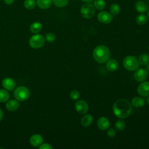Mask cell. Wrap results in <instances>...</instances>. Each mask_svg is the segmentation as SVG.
Here are the masks:
<instances>
[{
  "label": "cell",
  "instance_id": "1",
  "mask_svg": "<svg viewBox=\"0 0 149 149\" xmlns=\"http://www.w3.org/2000/svg\"><path fill=\"white\" fill-rule=\"evenodd\" d=\"M112 110L116 117L126 118L131 114L132 105L127 100L119 99L113 104Z\"/></svg>",
  "mask_w": 149,
  "mask_h": 149
},
{
  "label": "cell",
  "instance_id": "2",
  "mask_svg": "<svg viewBox=\"0 0 149 149\" xmlns=\"http://www.w3.org/2000/svg\"><path fill=\"white\" fill-rule=\"evenodd\" d=\"M111 53L108 48L104 45L97 46L93 51V57L94 60L99 63L107 62L110 58Z\"/></svg>",
  "mask_w": 149,
  "mask_h": 149
},
{
  "label": "cell",
  "instance_id": "3",
  "mask_svg": "<svg viewBox=\"0 0 149 149\" xmlns=\"http://www.w3.org/2000/svg\"><path fill=\"white\" fill-rule=\"evenodd\" d=\"M123 65L127 70L129 71H134L138 69L139 62L136 57L132 55H128L123 59Z\"/></svg>",
  "mask_w": 149,
  "mask_h": 149
},
{
  "label": "cell",
  "instance_id": "4",
  "mask_svg": "<svg viewBox=\"0 0 149 149\" xmlns=\"http://www.w3.org/2000/svg\"><path fill=\"white\" fill-rule=\"evenodd\" d=\"M13 95L17 100L23 101L29 98L30 96V91L24 86H19L15 90Z\"/></svg>",
  "mask_w": 149,
  "mask_h": 149
},
{
  "label": "cell",
  "instance_id": "5",
  "mask_svg": "<svg viewBox=\"0 0 149 149\" xmlns=\"http://www.w3.org/2000/svg\"><path fill=\"white\" fill-rule=\"evenodd\" d=\"M80 12L83 17L90 19L94 16L95 12V8L91 3H86L81 6Z\"/></svg>",
  "mask_w": 149,
  "mask_h": 149
},
{
  "label": "cell",
  "instance_id": "6",
  "mask_svg": "<svg viewBox=\"0 0 149 149\" xmlns=\"http://www.w3.org/2000/svg\"><path fill=\"white\" fill-rule=\"evenodd\" d=\"M45 42V38L41 34H35L32 36L29 40V44L33 48L38 49L43 46Z\"/></svg>",
  "mask_w": 149,
  "mask_h": 149
},
{
  "label": "cell",
  "instance_id": "7",
  "mask_svg": "<svg viewBox=\"0 0 149 149\" xmlns=\"http://www.w3.org/2000/svg\"><path fill=\"white\" fill-rule=\"evenodd\" d=\"M113 18V16L107 11H100L97 14V19L99 22L104 24L111 23Z\"/></svg>",
  "mask_w": 149,
  "mask_h": 149
},
{
  "label": "cell",
  "instance_id": "8",
  "mask_svg": "<svg viewBox=\"0 0 149 149\" xmlns=\"http://www.w3.org/2000/svg\"><path fill=\"white\" fill-rule=\"evenodd\" d=\"M74 108L76 111L80 113L84 114L86 113L89 109L88 104L84 100H79L74 104Z\"/></svg>",
  "mask_w": 149,
  "mask_h": 149
},
{
  "label": "cell",
  "instance_id": "9",
  "mask_svg": "<svg viewBox=\"0 0 149 149\" xmlns=\"http://www.w3.org/2000/svg\"><path fill=\"white\" fill-rule=\"evenodd\" d=\"M134 77L137 81H144L148 77V71L143 68L136 69L134 73Z\"/></svg>",
  "mask_w": 149,
  "mask_h": 149
},
{
  "label": "cell",
  "instance_id": "10",
  "mask_svg": "<svg viewBox=\"0 0 149 149\" xmlns=\"http://www.w3.org/2000/svg\"><path fill=\"white\" fill-rule=\"evenodd\" d=\"M137 91L138 94L141 97H147L149 95V81H142L138 86Z\"/></svg>",
  "mask_w": 149,
  "mask_h": 149
},
{
  "label": "cell",
  "instance_id": "11",
  "mask_svg": "<svg viewBox=\"0 0 149 149\" xmlns=\"http://www.w3.org/2000/svg\"><path fill=\"white\" fill-rule=\"evenodd\" d=\"M109 121L106 117H100L97 120V126L101 130H107L109 127Z\"/></svg>",
  "mask_w": 149,
  "mask_h": 149
},
{
  "label": "cell",
  "instance_id": "12",
  "mask_svg": "<svg viewBox=\"0 0 149 149\" xmlns=\"http://www.w3.org/2000/svg\"><path fill=\"white\" fill-rule=\"evenodd\" d=\"M3 87L9 91L12 90L15 87L16 83L15 81L10 77H6L3 79L2 82Z\"/></svg>",
  "mask_w": 149,
  "mask_h": 149
},
{
  "label": "cell",
  "instance_id": "13",
  "mask_svg": "<svg viewBox=\"0 0 149 149\" xmlns=\"http://www.w3.org/2000/svg\"><path fill=\"white\" fill-rule=\"evenodd\" d=\"M135 9L137 12L144 13L148 10V6L143 1H138L135 3Z\"/></svg>",
  "mask_w": 149,
  "mask_h": 149
},
{
  "label": "cell",
  "instance_id": "14",
  "mask_svg": "<svg viewBox=\"0 0 149 149\" xmlns=\"http://www.w3.org/2000/svg\"><path fill=\"white\" fill-rule=\"evenodd\" d=\"M30 144L34 147H38L42 144V137L41 135L36 134H33L30 139Z\"/></svg>",
  "mask_w": 149,
  "mask_h": 149
},
{
  "label": "cell",
  "instance_id": "15",
  "mask_svg": "<svg viewBox=\"0 0 149 149\" xmlns=\"http://www.w3.org/2000/svg\"><path fill=\"white\" fill-rule=\"evenodd\" d=\"M6 109L10 111H14L17 110L19 107V103L16 100H10L6 104Z\"/></svg>",
  "mask_w": 149,
  "mask_h": 149
},
{
  "label": "cell",
  "instance_id": "16",
  "mask_svg": "<svg viewBox=\"0 0 149 149\" xmlns=\"http://www.w3.org/2000/svg\"><path fill=\"white\" fill-rule=\"evenodd\" d=\"M118 63L115 59H109L106 63V68L107 70L110 72L116 71L118 68Z\"/></svg>",
  "mask_w": 149,
  "mask_h": 149
},
{
  "label": "cell",
  "instance_id": "17",
  "mask_svg": "<svg viewBox=\"0 0 149 149\" xmlns=\"http://www.w3.org/2000/svg\"><path fill=\"white\" fill-rule=\"evenodd\" d=\"M131 104L134 107L141 108L144 105L145 101H144V98H143L142 97H135L132 100Z\"/></svg>",
  "mask_w": 149,
  "mask_h": 149
},
{
  "label": "cell",
  "instance_id": "18",
  "mask_svg": "<svg viewBox=\"0 0 149 149\" xmlns=\"http://www.w3.org/2000/svg\"><path fill=\"white\" fill-rule=\"evenodd\" d=\"M93 118L92 115L90 114H86L84 115L81 119V125L83 127L89 126L93 122Z\"/></svg>",
  "mask_w": 149,
  "mask_h": 149
},
{
  "label": "cell",
  "instance_id": "19",
  "mask_svg": "<svg viewBox=\"0 0 149 149\" xmlns=\"http://www.w3.org/2000/svg\"><path fill=\"white\" fill-rule=\"evenodd\" d=\"M52 0H36L37 6L42 9H48L52 3Z\"/></svg>",
  "mask_w": 149,
  "mask_h": 149
},
{
  "label": "cell",
  "instance_id": "20",
  "mask_svg": "<svg viewBox=\"0 0 149 149\" xmlns=\"http://www.w3.org/2000/svg\"><path fill=\"white\" fill-rule=\"evenodd\" d=\"M42 25L40 22H33L30 27V30L31 33H38L40 32L42 30Z\"/></svg>",
  "mask_w": 149,
  "mask_h": 149
},
{
  "label": "cell",
  "instance_id": "21",
  "mask_svg": "<svg viewBox=\"0 0 149 149\" xmlns=\"http://www.w3.org/2000/svg\"><path fill=\"white\" fill-rule=\"evenodd\" d=\"M93 5L98 10H102L105 8L106 3L104 0H94Z\"/></svg>",
  "mask_w": 149,
  "mask_h": 149
},
{
  "label": "cell",
  "instance_id": "22",
  "mask_svg": "<svg viewBox=\"0 0 149 149\" xmlns=\"http://www.w3.org/2000/svg\"><path fill=\"white\" fill-rule=\"evenodd\" d=\"M109 12L113 16L118 15L120 12V6L118 4L113 3L109 7Z\"/></svg>",
  "mask_w": 149,
  "mask_h": 149
},
{
  "label": "cell",
  "instance_id": "23",
  "mask_svg": "<svg viewBox=\"0 0 149 149\" xmlns=\"http://www.w3.org/2000/svg\"><path fill=\"white\" fill-rule=\"evenodd\" d=\"M36 1L35 0H25L24 2V6L28 10H31L35 8L36 6Z\"/></svg>",
  "mask_w": 149,
  "mask_h": 149
},
{
  "label": "cell",
  "instance_id": "24",
  "mask_svg": "<svg viewBox=\"0 0 149 149\" xmlns=\"http://www.w3.org/2000/svg\"><path fill=\"white\" fill-rule=\"evenodd\" d=\"M136 23L139 25H144L147 22V16L146 15L141 13L136 18Z\"/></svg>",
  "mask_w": 149,
  "mask_h": 149
},
{
  "label": "cell",
  "instance_id": "25",
  "mask_svg": "<svg viewBox=\"0 0 149 149\" xmlns=\"http://www.w3.org/2000/svg\"><path fill=\"white\" fill-rule=\"evenodd\" d=\"M139 62L143 65H147L149 63V55L147 54H141L139 57Z\"/></svg>",
  "mask_w": 149,
  "mask_h": 149
},
{
  "label": "cell",
  "instance_id": "26",
  "mask_svg": "<svg viewBox=\"0 0 149 149\" xmlns=\"http://www.w3.org/2000/svg\"><path fill=\"white\" fill-rule=\"evenodd\" d=\"M9 98V93L4 89H0V102H4Z\"/></svg>",
  "mask_w": 149,
  "mask_h": 149
},
{
  "label": "cell",
  "instance_id": "27",
  "mask_svg": "<svg viewBox=\"0 0 149 149\" xmlns=\"http://www.w3.org/2000/svg\"><path fill=\"white\" fill-rule=\"evenodd\" d=\"M52 2L56 6L62 8L68 5L69 0H52Z\"/></svg>",
  "mask_w": 149,
  "mask_h": 149
},
{
  "label": "cell",
  "instance_id": "28",
  "mask_svg": "<svg viewBox=\"0 0 149 149\" xmlns=\"http://www.w3.org/2000/svg\"><path fill=\"white\" fill-rule=\"evenodd\" d=\"M115 129L118 131H122L125 128V122L123 120H118L115 124Z\"/></svg>",
  "mask_w": 149,
  "mask_h": 149
},
{
  "label": "cell",
  "instance_id": "29",
  "mask_svg": "<svg viewBox=\"0 0 149 149\" xmlns=\"http://www.w3.org/2000/svg\"><path fill=\"white\" fill-rule=\"evenodd\" d=\"M55 35L52 33H48L45 35V39L49 42H52L55 40Z\"/></svg>",
  "mask_w": 149,
  "mask_h": 149
},
{
  "label": "cell",
  "instance_id": "30",
  "mask_svg": "<svg viewBox=\"0 0 149 149\" xmlns=\"http://www.w3.org/2000/svg\"><path fill=\"white\" fill-rule=\"evenodd\" d=\"M80 97V93L76 90H72L70 93V97L73 100H77Z\"/></svg>",
  "mask_w": 149,
  "mask_h": 149
},
{
  "label": "cell",
  "instance_id": "31",
  "mask_svg": "<svg viewBox=\"0 0 149 149\" xmlns=\"http://www.w3.org/2000/svg\"><path fill=\"white\" fill-rule=\"evenodd\" d=\"M107 135L109 137H113L116 135V132H115V130L113 128L108 129Z\"/></svg>",
  "mask_w": 149,
  "mask_h": 149
},
{
  "label": "cell",
  "instance_id": "32",
  "mask_svg": "<svg viewBox=\"0 0 149 149\" xmlns=\"http://www.w3.org/2000/svg\"><path fill=\"white\" fill-rule=\"evenodd\" d=\"M40 149H52V146L48 143H44L42 144H41L39 147Z\"/></svg>",
  "mask_w": 149,
  "mask_h": 149
},
{
  "label": "cell",
  "instance_id": "33",
  "mask_svg": "<svg viewBox=\"0 0 149 149\" xmlns=\"http://www.w3.org/2000/svg\"><path fill=\"white\" fill-rule=\"evenodd\" d=\"M5 3H6V5H10L12 3H13V2L15 1V0H3Z\"/></svg>",
  "mask_w": 149,
  "mask_h": 149
},
{
  "label": "cell",
  "instance_id": "34",
  "mask_svg": "<svg viewBox=\"0 0 149 149\" xmlns=\"http://www.w3.org/2000/svg\"><path fill=\"white\" fill-rule=\"evenodd\" d=\"M2 118H3V112L2 109L0 108V121L2 120Z\"/></svg>",
  "mask_w": 149,
  "mask_h": 149
},
{
  "label": "cell",
  "instance_id": "35",
  "mask_svg": "<svg viewBox=\"0 0 149 149\" xmlns=\"http://www.w3.org/2000/svg\"><path fill=\"white\" fill-rule=\"evenodd\" d=\"M81 1H82L83 2H86V3H91V2H93L94 0H81Z\"/></svg>",
  "mask_w": 149,
  "mask_h": 149
},
{
  "label": "cell",
  "instance_id": "36",
  "mask_svg": "<svg viewBox=\"0 0 149 149\" xmlns=\"http://www.w3.org/2000/svg\"><path fill=\"white\" fill-rule=\"evenodd\" d=\"M146 102H147V104H148L149 105V95H148L146 98Z\"/></svg>",
  "mask_w": 149,
  "mask_h": 149
},
{
  "label": "cell",
  "instance_id": "37",
  "mask_svg": "<svg viewBox=\"0 0 149 149\" xmlns=\"http://www.w3.org/2000/svg\"><path fill=\"white\" fill-rule=\"evenodd\" d=\"M146 70L149 72V63H148L147 65V66H146Z\"/></svg>",
  "mask_w": 149,
  "mask_h": 149
},
{
  "label": "cell",
  "instance_id": "38",
  "mask_svg": "<svg viewBox=\"0 0 149 149\" xmlns=\"http://www.w3.org/2000/svg\"><path fill=\"white\" fill-rule=\"evenodd\" d=\"M147 18H148V19L149 20V9H148V11H147Z\"/></svg>",
  "mask_w": 149,
  "mask_h": 149
},
{
  "label": "cell",
  "instance_id": "39",
  "mask_svg": "<svg viewBox=\"0 0 149 149\" xmlns=\"http://www.w3.org/2000/svg\"><path fill=\"white\" fill-rule=\"evenodd\" d=\"M148 49H149V46H148Z\"/></svg>",
  "mask_w": 149,
  "mask_h": 149
}]
</instances>
